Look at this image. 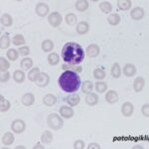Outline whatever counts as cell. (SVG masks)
I'll use <instances>...</instances> for the list:
<instances>
[{"instance_id": "obj_1", "label": "cell", "mask_w": 149, "mask_h": 149, "mask_svg": "<svg viewBox=\"0 0 149 149\" xmlns=\"http://www.w3.org/2000/svg\"><path fill=\"white\" fill-rule=\"evenodd\" d=\"M61 56L66 64L79 65L85 60V51L78 43L69 42L62 49Z\"/></svg>"}, {"instance_id": "obj_2", "label": "cell", "mask_w": 149, "mask_h": 149, "mask_svg": "<svg viewBox=\"0 0 149 149\" xmlns=\"http://www.w3.org/2000/svg\"><path fill=\"white\" fill-rule=\"evenodd\" d=\"M59 86L66 93H76L81 86V78L74 71L67 70L60 76L58 80Z\"/></svg>"}, {"instance_id": "obj_3", "label": "cell", "mask_w": 149, "mask_h": 149, "mask_svg": "<svg viewBox=\"0 0 149 149\" xmlns=\"http://www.w3.org/2000/svg\"><path fill=\"white\" fill-rule=\"evenodd\" d=\"M47 122L48 126L51 129H53V130H59L64 125V121L62 119V117L57 113H51L48 115Z\"/></svg>"}, {"instance_id": "obj_4", "label": "cell", "mask_w": 149, "mask_h": 149, "mask_svg": "<svg viewBox=\"0 0 149 149\" xmlns=\"http://www.w3.org/2000/svg\"><path fill=\"white\" fill-rule=\"evenodd\" d=\"M25 129H26V123L22 119H15L11 123V130L14 133L20 134L25 131Z\"/></svg>"}, {"instance_id": "obj_5", "label": "cell", "mask_w": 149, "mask_h": 149, "mask_svg": "<svg viewBox=\"0 0 149 149\" xmlns=\"http://www.w3.org/2000/svg\"><path fill=\"white\" fill-rule=\"evenodd\" d=\"M62 20H63V18H62V15L59 12H52V13L48 16V22H49L50 25L54 28L61 25Z\"/></svg>"}, {"instance_id": "obj_6", "label": "cell", "mask_w": 149, "mask_h": 149, "mask_svg": "<svg viewBox=\"0 0 149 149\" xmlns=\"http://www.w3.org/2000/svg\"><path fill=\"white\" fill-rule=\"evenodd\" d=\"M35 11L36 14L40 17H45V16L48 15L50 11V8L48 6V4H46L45 2H39L37 3V5L35 7Z\"/></svg>"}, {"instance_id": "obj_7", "label": "cell", "mask_w": 149, "mask_h": 149, "mask_svg": "<svg viewBox=\"0 0 149 149\" xmlns=\"http://www.w3.org/2000/svg\"><path fill=\"white\" fill-rule=\"evenodd\" d=\"M50 81V77L47 73H41L39 78L37 79V81H35V84L40 88H45L49 85Z\"/></svg>"}, {"instance_id": "obj_8", "label": "cell", "mask_w": 149, "mask_h": 149, "mask_svg": "<svg viewBox=\"0 0 149 149\" xmlns=\"http://www.w3.org/2000/svg\"><path fill=\"white\" fill-rule=\"evenodd\" d=\"M144 9L141 8V7H135L130 11V17L135 21H139L141 20L144 17Z\"/></svg>"}, {"instance_id": "obj_9", "label": "cell", "mask_w": 149, "mask_h": 149, "mask_svg": "<svg viewBox=\"0 0 149 149\" xmlns=\"http://www.w3.org/2000/svg\"><path fill=\"white\" fill-rule=\"evenodd\" d=\"M100 47L97 46V44H91L86 47V53L90 58H95L100 55Z\"/></svg>"}, {"instance_id": "obj_10", "label": "cell", "mask_w": 149, "mask_h": 149, "mask_svg": "<svg viewBox=\"0 0 149 149\" xmlns=\"http://www.w3.org/2000/svg\"><path fill=\"white\" fill-rule=\"evenodd\" d=\"M133 111H134V107L131 102H126L122 104L121 107V112L124 116L126 117H130L132 114H133Z\"/></svg>"}, {"instance_id": "obj_11", "label": "cell", "mask_w": 149, "mask_h": 149, "mask_svg": "<svg viewBox=\"0 0 149 149\" xmlns=\"http://www.w3.org/2000/svg\"><path fill=\"white\" fill-rule=\"evenodd\" d=\"M76 31L78 34L80 35H85L90 31V24H88L86 21H81V22H79L77 24L76 27Z\"/></svg>"}, {"instance_id": "obj_12", "label": "cell", "mask_w": 149, "mask_h": 149, "mask_svg": "<svg viewBox=\"0 0 149 149\" xmlns=\"http://www.w3.org/2000/svg\"><path fill=\"white\" fill-rule=\"evenodd\" d=\"M21 102H22V103L25 105V107H31V105L35 102L34 95L31 93H24V95H22V97H21Z\"/></svg>"}, {"instance_id": "obj_13", "label": "cell", "mask_w": 149, "mask_h": 149, "mask_svg": "<svg viewBox=\"0 0 149 149\" xmlns=\"http://www.w3.org/2000/svg\"><path fill=\"white\" fill-rule=\"evenodd\" d=\"M60 114H61V116L64 117V118L69 119V118H72L74 115V109L70 107H61V109H60Z\"/></svg>"}, {"instance_id": "obj_14", "label": "cell", "mask_w": 149, "mask_h": 149, "mask_svg": "<svg viewBox=\"0 0 149 149\" xmlns=\"http://www.w3.org/2000/svg\"><path fill=\"white\" fill-rule=\"evenodd\" d=\"M86 104L91 105V107H93V105H97L98 103V100H100V97L97 93H88L86 97Z\"/></svg>"}, {"instance_id": "obj_15", "label": "cell", "mask_w": 149, "mask_h": 149, "mask_svg": "<svg viewBox=\"0 0 149 149\" xmlns=\"http://www.w3.org/2000/svg\"><path fill=\"white\" fill-rule=\"evenodd\" d=\"M122 72H123V74L127 78H131L134 74H136V68L134 65L132 64H126L125 66L122 69Z\"/></svg>"}, {"instance_id": "obj_16", "label": "cell", "mask_w": 149, "mask_h": 149, "mask_svg": "<svg viewBox=\"0 0 149 149\" xmlns=\"http://www.w3.org/2000/svg\"><path fill=\"white\" fill-rule=\"evenodd\" d=\"M144 86H145V80L142 77H137V78L134 80L133 81V88L134 92L136 93H140L143 90Z\"/></svg>"}, {"instance_id": "obj_17", "label": "cell", "mask_w": 149, "mask_h": 149, "mask_svg": "<svg viewBox=\"0 0 149 149\" xmlns=\"http://www.w3.org/2000/svg\"><path fill=\"white\" fill-rule=\"evenodd\" d=\"M80 95L76 93H72L71 95L67 97V103L70 105V107H76L80 103Z\"/></svg>"}, {"instance_id": "obj_18", "label": "cell", "mask_w": 149, "mask_h": 149, "mask_svg": "<svg viewBox=\"0 0 149 149\" xmlns=\"http://www.w3.org/2000/svg\"><path fill=\"white\" fill-rule=\"evenodd\" d=\"M14 140H15L14 134L11 133V132H9V131L5 132V133L3 134V136H2V138H1L2 143H3L4 145H6V146L11 145V144L14 142Z\"/></svg>"}, {"instance_id": "obj_19", "label": "cell", "mask_w": 149, "mask_h": 149, "mask_svg": "<svg viewBox=\"0 0 149 149\" xmlns=\"http://www.w3.org/2000/svg\"><path fill=\"white\" fill-rule=\"evenodd\" d=\"M56 102L57 97L54 95H51V93H48V95H44V97H43V103L46 107H53L54 104H56Z\"/></svg>"}, {"instance_id": "obj_20", "label": "cell", "mask_w": 149, "mask_h": 149, "mask_svg": "<svg viewBox=\"0 0 149 149\" xmlns=\"http://www.w3.org/2000/svg\"><path fill=\"white\" fill-rule=\"evenodd\" d=\"M105 100L109 103H115L118 102V93L115 91H109L105 95Z\"/></svg>"}, {"instance_id": "obj_21", "label": "cell", "mask_w": 149, "mask_h": 149, "mask_svg": "<svg viewBox=\"0 0 149 149\" xmlns=\"http://www.w3.org/2000/svg\"><path fill=\"white\" fill-rule=\"evenodd\" d=\"M1 24L3 27H10L13 24V18L10 14L8 13H4L1 16Z\"/></svg>"}, {"instance_id": "obj_22", "label": "cell", "mask_w": 149, "mask_h": 149, "mask_svg": "<svg viewBox=\"0 0 149 149\" xmlns=\"http://www.w3.org/2000/svg\"><path fill=\"white\" fill-rule=\"evenodd\" d=\"M40 69L39 68H33L30 70V72L28 73V80L33 81V83H35L36 81H37V79L39 78L40 76Z\"/></svg>"}, {"instance_id": "obj_23", "label": "cell", "mask_w": 149, "mask_h": 149, "mask_svg": "<svg viewBox=\"0 0 149 149\" xmlns=\"http://www.w3.org/2000/svg\"><path fill=\"white\" fill-rule=\"evenodd\" d=\"M25 74H24L23 71L21 70H17L13 73V80L15 83L17 84H22L24 81H25Z\"/></svg>"}, {"instance_id": "obj_24", "label": "cell", "mask_w": 149, "mask_h": 149, "mask_svg": "<svg viewBox=\"0 0 149 149\" xmlns=\"http://www.w3.org/2000/svg\"><path fill=\"white\" fill-rule=\"evenodd\" d=\"M116 3H117V7L122 11L129 10L132 5V2L130 0H118Z\"/></svg>"}, {"instance_id": "obj_25", "label": "cell", "mask_w": 149, "mask_h": 149, "mask_svg": "<svg viewBox=\"0 0 149 149\" xmlns=\"http://www.w3.org/2000/svg\"><path fill=\"white\" fill-rule=\"evenodd\" d=\"M11 107V103L8 100H6L3 95H0V110L1 112H5Z\"/></svg>"}, {"instance_id": "obj_26", "label": "cell", "mask_w": 149, "mask_h": 149, "mask_svg": "<svg viewBox=\"0 0 149 149\" xmlns=\"http://www.w3.org/2000/svg\"><path fill=\"white\" fill-rule=\"evenodd\" d=\"M9 46H10V38H9V35L8 33H5L1 36L0 38V48L2 50L4 49H7Z\"/></svg>"}, {"instance_id": "obj_27", "label": "cell", "mask_w": 149, "mask_h": 149, "mask_svg": "<svg viewBox=\"0 0 149 149\" xmlns=\"http://www.w3.org/2000/svg\"><path fill=\"white\" fill-rule=\"evenodd\" d=\"M88 0H79L76 2V9L80 12H85L88 8Z\"/></svg>"}, {"instance_id": "obj_28", "label": "cell", "mask_w": 149, "mask_h": 149, "mask_svg": "<svg viewBox=\"0 0 149 149\" xmlns=\"http://www.w3.org/2000/svg\"><path fill=\"white\" fill-rule=\"evenodd\" d=\"M41 47H42V50L44 52L49 53V52H51L53 49H54V43H53L52 40L46 39V40H44L42 42V45H41Z\"/></svg>"}, {"instance_id": "obj_29", "label": "cell", "mask_w": 149, "mask_h": 149, "mask_svg": "<svg viewBox=\"0 0 149 149\" xmlns=\"http://www.w3.org/2000/svg\"><path fill=\"white\" fill-rule=\"evenodd\" d=\"M41 140H42L43 143L45 144H50L52 143L53 141V134L51 131L49 130H45L41 135Z\"/></svg>"}, {"instance_id": "obj_30", "label": "cell", "mask_w": 149, "mask_h": 149, "mask_svg": "<svg viewBox=\"0 0 149 149\" xmlns=\"http://www.w3.org/2000/svg\"><path fill=\"white\" fill-rule=\"evenodd\" d=\"M107 22L112 26L118 25V24L120 23V16H119L117 13L110 14V15L109 16V18H107Z\"/></svg>"}, {"instance_id": "obj_31", "label": "cell", "mask_w": 149, "mask_h": 149, "mask_svg": "<svg viewBox=\"0 0 149 149\" xmlns=\"http://www.w3.org/2000/svg\"><path fill=\"white\" fill-rule=\"evenodd\" d=\"M20 66L24 71H28L33 67V60L31 58H25V59H23L21 61Z\"/></svg>"}, {"instance_id": "obj_32", "label": "cell", "mask_w": 149, "mask_h": 149, "mask_svg": "<svg viewBox=\"0 0 149 149\" xmlns=\"http://www.w3.org/2000/svg\"><path fill=\"white\" fill-rule=\"evenodd\" d=\"M110 73H111V76L113 77L114 79H118L119 77L121 76V68H120V66H119L118 63L113 64V66L111 67V71H110Z\"/></svg>"}, {"instance_id": "obj_33", "label": "cell", "mask_w": 149, "mask_h": 149, "mask_svg": "<svg viewBox=\"0 0 149 149\" xmlns=\"http://www.w3.org/2000/svg\"><path fill=\"white\" fill-rule=\"evenodd\" d=\"M93 90V84L91 81H85L81 86V91L84 93H91Z\"/></svg>"}, {"instance_id": "obj_34", "label": "cell", "mask_w": 149, "mask_h": 149, "mask_svg": "<svg viewBox=\"0 0 149 149\" xmlns=\"http://www.w3.org/2000/svg\"><path fill=\"white\" fill-rule=\"evenodd\" d=\"M100 9L103 13H110L112 11V5L109 1H102L100 4Z\"/></svg>"}, {"instance_id": "obj_35", "label": "cell", "mask_w": 149, "mask_h": 149, "mask_svg": "<svg viewBox=\"0 0 149 149\" xmlns=\"http://www.w3.org/2000/svg\"><path fill=\"white\" fill-rule=\"evenodd\" d=\"M12 43H13L15 46L19 47V46H23V45H25L26 41H25V38H24L23 35L17 34L13 37V39H12Z\"/></svg>"}, {"instance_id": "obj_36", "label": "cell", "mask_w": 149, "mask_h": 149, "mask_svg": "<svg viewBox=\"0 0 149 149\" xmlns=\"http://www.w3.org/2000/svg\"><path fill=\"white\" fill-rule=\"evenodd\" d=\"M60 62V57L57 53H51V54L48 56V63H49L51 66H56V65L59 64Z\"/></svg>"}, {"instance_id": "obj_37", "label": "cell", "mask_w": 149, "mask_h": 149, "mask_svg": "<svg viewBox=\"0 0 149 149\" xmlns=\"http://www.w3.org/2000/svg\"><path fill=\"white\" fill-rule=\"evenodd\" d=\"M6 56L11 62H14L18 59L19 53H18L17 50H15V49H9L6 53Z\"/></svg>"}, {"instance_id": "obj_38", "label": "cell", "mask_w": 149, "mask_h": 149, "mask_svg": "<svg viewBox=\"0 0 149 149\" xmlns=\"http://www.w3.org/2000/svg\"><path fill=\"white\" fill-rule=\"evenodd\" d=\"M10 68V64L7 61L5 58L1 57L0 58V71L1 73H5V72L8 71V69Z\"/></svg>"}, {"instance_id": "obj_39", "label": "cell", "mask_w": 149, "mask_h": 149, "mask_svg": "<svg viewBox=\"0 0 149 149\" xmlns=\"http://www.w3.org/2000/svg\"><path fill=\"white\" fill-rule=\"evenodd\" d=\"M66 23L68 24L69 26H74V24H77V21H78V19H77V16L74 15V13H69L66 15Z\"/></svg>"}, {"instance_id": "obj_40", "label": "cell", "mask_w": 149, "mask_h": 149, "mask_svg": "<svg viewBox=\"0 0 149 149\" xmlns=\"http://www.w3.org/2000/svg\"><path fill=\"white\" fill-rule=\"evenodd\" d=\"M93 77H95V79H97V80H103V79L107 77V74H105V72L103 71L102 69H95V71H93Z\"/></svg>"}, {"instance_id": "obj_41", "label": "cell", "mask_w": 149, "mask_h": 149, "mask_svg": "<svg viewBox=\"0 0 149 149\" xmlns=\"http://www.w3.org/2000/svg\"><path fill=\"white\" fill-rule=\"evenodd\" d=\"M95 90H97L100 93H104L105 91L107 90V85L104 83V81H97V83H95Z\"/></svg>"}, {"instance_id": "obj_42", "label": "cell", "mask_w": 149, "mask_h": 149, "mask_svg": "<svg viewBox=\"0 0 149 149\" xmlns=\"http://www.w3.org/2000/svg\"><path fill=\"white\" fill-rule=\"evenodd\" d=\"M63 69L64 70H70V69H72V70H74V72L76 73H81V71H83V69H81V67H76L74 65H69V64H65L63 65ZM71 70V71H72Z\"/></svg>"}, {"instance_id": "obj_43", "label": "cell", "mask_w": 149, "mask_h": 149, "mask_svg": "<svg viewBox=\"0 0 149 149\" xmlns=\"http://www.w3.org/2000/svg\"><path fill=\"white\" fill-rule=\"evenodd\" d=\"M18 53L19 55H21V56H28L29 54H30V48L28 46H23V47H20L18 50Z\"/></svg>"}, {"instance_id": "obj_44", "label": "cell", "mask_w": 149, "mask_h": 149, "mask_svg": "<svg viewBox=\"0 0 149 149\" xmlns=\"http://www.w3.org/2000/svg\"><path fill=\"white\" fill-rule=\"evenodd\" d=\"M74 149H84L85 148V142L81 139H78V140L74 141Z\"/></svg>"}, {"instance_id": "obj_45", "label": "cell", "mask_w": 149, "mask_h": 149, "mask_svg": "<svg viewBox=\"0 0 149 149\" xmlns=\"http://www.w3.org/2000/svg\"><path fill=\"white\" fill-rule=\"evenodd\" d=\"M141 112L145 117H149V103H145L141 107Z\"/></svg>"}, {"instance_id": "obj_46", "label": "cell", "mask_w": 149, "mask_h": 149, "mask_svg": "<svg viewBox=\"0 0 149 149\" xmlns=\"http://www.w3.org/2000/svg\"><path fill=\"white\" fill-rule=\"evenodd\" d=\"M10 79V74L8 72H5V73H2L1 74V83H7Z\"/></svg>"}, {"instance_id": "obj_47", "label": "cell", "mask_w": 149, "mask_h": 149, "mask_svg": "<svg viewBox=\"0 0 149 149\" xmlns=\"http://www.w3.org/2000/svg\"><path fill=\"white\" fill-rule=\"evenodd\" d=\"M88 149H100V145L97 143H90V145L88 146Z\"/></svg>"}, {"instance_id": "obj_48", "label": "cell", "mask_w": 149, "mask_h": 149, "mask_svg": "<svg viewBox=\"0 0 149 149\" xmlns=\"http://www.w3.org/2000/svg\"><path fill=\"white\" fill-rule=\"evenodd\" d=\"M33 148H34V149H44L45 147L40 142H38V143H36L34 146H33Z\"/></svg>"}, {"instance_id": "obj_49", "label": "cell", "mask_w": 149, "mask_h": 149, "mask_svg": "<svg viewBox=\"0 0 149 149\" xmlns=\"http://www.w3.org/2000/svg\"><path fill=\"white\" fill-rule=\"evenodd\" d=\"M16 148L18 149V148H24V147H23V146H17V147H16Z\"/></svg>"}]
</instances>
